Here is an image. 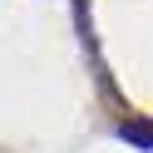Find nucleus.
<instances>
[{
	"label": "nucleus",
	"instance_id": "nucleus-1",
	"mask_svg": "<svg viewBox=\"0 0 153 153\" xmlns=\"http://www.w3.org/2000/svg\"><path fill=\"white\" fill-rule=\"evenodd\" d=\"M114 133H119L128 148H143V153H153V119H143V114H123V119L114 123Z\"/></svg>",
	"mask_w": 153,
	"mask_h": 153
}]
</instances>
